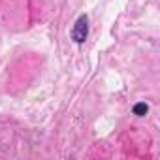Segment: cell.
<instances>
[{"instance_id": "6da1fadb", "label": "cell", "mask_w": 160, "mask_h": 160, "mask_svg": "<svg viewBox=\"0 0 160 160\" xmlns=\"http://www.w3.org/2000/svg\"><path fill=\"white\" fill-rule=\"evenodd\" d=\"M87 36H89V17L87 15H81V17L75 21L73 28H72V40L75 43H83L87 40Z\"/></svg>"}, {"instance_id": "7a4b0ae2", "label": "cell", "mask_w": 160, "mask_h": 160, "mask_svg": "<svg viewBox=\"0 0 160 160\" xmlns=\"http://www.w3.org/2000/svg\"><path fill=\"white\" fill-rule=\"evenodd\" d=\"M147 111H149V106L145 102H139V104L134 106V115H138V117H143Z\"/></svg>"}]
</instances>
